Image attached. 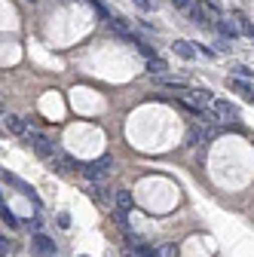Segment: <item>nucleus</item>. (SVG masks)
I'll use <instances>...</instances> for the list:
<instances>
[{
  "instance_id": "16",
  "label": "nucleus",
  "mask_w": 254,
  "mask_h": 257,
  "mask_svg": "<svg viewBox=\"0 0 254 257\" xmlns=\"http://www.w3.org/2000/svg\"><path fill=\"white\" fill-rule=\"evenodd\" d=\"M0 214H4V223H10V227H19V220H16V214L4 205V211H0Z\"/></svg>"
},
{
  "instance_id": "18",
  "label": "nucleus",
  "mask_w": 254,
  "mask_h": 257,
  "mask_svg": "<svg viewBox=\"0 0 254 257\" xmlns=\"http://www.w3.org/2000/svg\"><path fill=\"white\" fill-rule=\"evenodd\" d=\"M239 28L245 31V34H251V37H254V25H251V22H245L242 16H239Z\"/></svg>"
},
{
  "instance_id": "11",
  "label": "nucleus",
  "mask_w": 254,
  "mask_h": 257,
  "mask_svg": "<svg viewBox=\"0 0 254 257\" xmlns=\"http://www.w3.org/2000/svg\"><path fill=\"white\" fill-rule=\"evenodd\" d=\"M230 86H233L236 92H242V95H245V98H251V101H254V89H251V83H245V80H239V77H233V80H230Z\"/></svg>"
},
{
  "instance_id": "12",
  "label": "nucleus",
  "mask_w": 254,
  "mask_h": 257,
  "mask_svg": "<svg viewBox=\"0 0 254 257\" xmlns=\"http://www.w3.org/2000/svg\"><path fill=\"white\" fill-rule=\"evenodd\" d=\"M147 68H150V77H163V74L169 71L163 58H150V64H147Z\"/></svg>"
},
{
  "instance_id": "1",
  "label": "nucleus",
  "mask_w": 254,
  "mask_h": 257,
  "mask_svg": "<svg viewBox=\"0 0 254 257\" xmlns=\"http://www.w3.org/2000/svg\"><path fill=\"white\" fill-rule=\"evenodd\" d=\"M184 104H187L190 110L205 113V110H211L214 98H211V92H205V89H187V92H184Z\"/></svg>"
},
{
  "instance_id": "10",
  "label": "nucleus",
  "mask_w": 254,
  "mask_h": 257,
  "mask_svg": "<svg viewBox=\"0 0 254 257\" xmlns=\"http://www.w3.org/2000/svg\"><path fill=\"white\" fill-rule=\"evenodd\" d=\"M172 49H175L181 58H196V49H193V43H190V40H175Z\"/></svg>"
},
{
  "instance_id": "13",
  "label": "nucleus",
  "mask_w": 254,
  "mask_h": 257,
  "mask_svg": "<svg viewBox=\"0 0 254 257\" xmlns=\"http://www.w3.org/2000/svg\"><path fill=\"white\" fill-rule=\"evenodd\" d=\"M156 257H178V248L172 242H163V245H156Z\"/></svg>"
},
{
  "instance_id": "8",
  "label": "nucleus",
  "mask_w": 254,
  "mask_h": 257,
  "mask_svg": "<svg viewBox=\"0 0 254 257\" xmlns=\"http://www.w3.org/2000/svg\"><path fill=\"white\" fill-rule=\"evenodd\" d=\"M52 166H55L58 172H77V169H80L77 159L68 156V153H55V156H52Z\"/></svg>"
},
{
  "instance_id": "9",
  "label": "nucleus",
  "mask_w": 254,
  "mask_h": 257,
  "mask_svg": "<svg viewBox=\"0 0 254 257\" xmlns=\"http://www.w3.org/2000/svg\"><path fill=\"white\" fill-rule=\"evenodd\" d=\"M34 251L40 257H55V242L49 236H34Z\"/></svg>"
},
{
  "instance_id": "5",
  "label": "nucleus",
  "mask_w": 254,
  "mask_h": 257,
  "mask_svg": "<svg viewBox=\"0 0 254 257\" xmlns=\"http://www.w3.org/2000/svg\"><path fill=\"white\" fill-rule=\"evenodd\" d=\"M113 202L119 208V214H129L135 208V199H132V193L129 190H113Z\"/></svg>"
},
{
  "instance_id": "14",
  "label": "nucleus",
  "mask_w": 254,
  "mask_h": 257,
  "mask_svg": "<svg viewBox=\"0 0 254 257\" xmlns=\"http://www.w3.org/2000/svg\"><path fill=\"white\" fill-rule=\"evenodd\" d=\"M217 31H220V34H227V37H236V25H230L227 19H217Z\"/></svg>"
},
{
  "instance_id": "4",
  "label": "nucleus",
  "mask_w": 254,
  "mask_h": 257,
  "mask_svg": "<svg viewBox=\"0 0 254 257\" xmlns=\"http://www.w3.org/2000/svg\"><path fill=\"white\" fill-rule=\"evenodd\" d=\"M211 116H214V119H220V122L236 119V107H233L230 101H217V98H214V104H211Z\"/></svg>"
},
{
  "instance_id": "6",
  "label": "nucleus",
  "mask_w": 254,
  "mask_h": 257,
  "mask_svg": "<svg viewBox=\"0 0 254 257\" xmlns=\"http://www.w3.org/2000/svg\"><path fill=\"white\" fill-rule=\"evenodd\" d=\"M4 125L10 128L13 135H31V132H28V122H25L22 116H16V113H4Z\"/></svg>"
},
{
  "instance_id": "3",
  "label": "nucleus",
  "mask_w": 254,
  "mask_h": 257,
  "mask_svg": "<svg viewBox=\"0 0 254 257\" xmlns=\"http://www.w3.org/2000/svg\"><path fill=\"white\" fill-rule=\"evenodd\" d=\"M28 141H31V147H34V153H37V156H43V159H52V156L58 153L46 135H37V132H31V135H28Z\"/></svg>"
},
{
  "instance_id": "15",
  "label": "nucleus",
  "mask_w": 254,
  "mask_h": 257,
  "mask_svg": "<svg viewBox=\"0 0 254 257\" xmlns=\"http://www.w3.org/2000/svg\"><path fill=\"white\" fill-rule=\"evenodd\" d=\"M172 7H175V10H181V13H187V16H190V10H193V0H172Z\"/></svg>"
},
{
  "instance_id": "21",
  "label": "nucleus",
  "mask_w": 254,
  "mask_h": 257,
  "mask_svg": "<svg viewBox=\"0 0 254 257\" xmlns=\"http://www.w3.org/2000/svg\"><path fill=\"white\" fill-rule=\"evenodd\" d=\"M83 257H86V254H83Z\"/></svg>"
},
{
  "instance_id": "7",
  "label": "nucleus",
  "mask_w": 254,
  "mask_h": 257,
  "mask_svg": "<svg viewBox=\"0 0 254 257\" xmlns=\"http://www.w3.org/2000/svg\"><path fill=\"white\" fill-rule=\"evenodd\" d=\"M4 181H7V184H13V187H16L19 193H25V196H28L31 202H34V205H37V193H34V187H28L25 181H19L16 175H7V172H4Z\"/></svg>"
},
{
  "instance_id": "20",
  "label": "nucleus",
  "mask_w": 254,
  "mask_h": 257,
  "mask_svg": "<svg viewBox=\"0 0 254 257\" xmlns=\"http://www.w3.org/2000/svg\"><path fill=\"white\" fill-rule=\"evenodd\" d=\"M31 4H34V0H31Z\"/></svg>"
},
{
  "instance_id": "2",
  "label": "nucleus",
  "mask_w": 254,
  "mask_h": 257,
  "mask_svg": "<svg viewBox=\"0 0 254 257\" xmlns=\"http://www.w3.org/2000/svg\"><path fill=\"white\" fill-rule=\"evenodd\" d=\"M110 166H113V159L110 156H98L95 163H89V166H83V175L92 181V184H101L107 175H110Z\"/></svg>"
},
{
  "instance_id": "19",
  "label": "nucleus",
  "mask_w": 254,
  "mask_h": 257,
  "mask_svg": "<svg viewBox=\"0 0 254 257\" xmlns=\"http://www.w3.org/2000/svg\"><path fill=\"white\" fill-rule=\"evenodd\" d=\"M135 4H138L141 10H150V0H135Z\"/></svg>"
},
{
  "instance_id": "17",
  "label": "nucleus",
  "mask_w": 254,
  "mask_h": 257,
  "mask_svg": "<svg viewBox=\"0 0 254 257\" xmlns=\"http://www.w3.org/2000/svg\"><path fill=\"white\" fill-rule=\"evenodd\" d=\"M10 251H13V242H10V239L4 236V239H0V257H7Z\"/></svg>"
}]
</instances>
